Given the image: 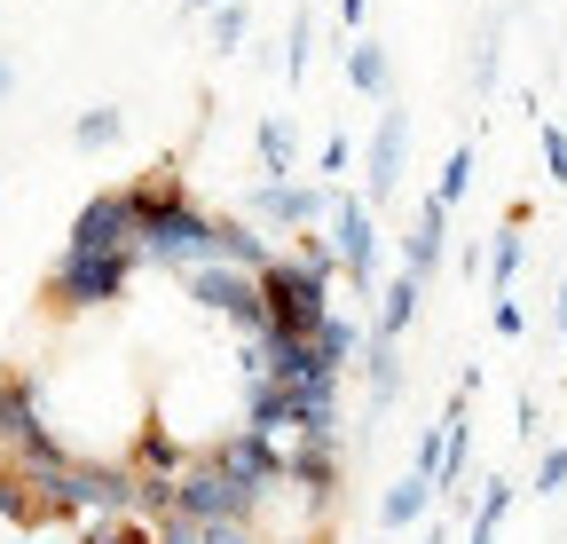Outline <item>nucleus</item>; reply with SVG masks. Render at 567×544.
Instances as JSON below:
<instances>
[{
	"label": "nucleus",
	"mask_w": 567,
	"mask_h": 544,
	"mask_svg": "<svg viewBox=\"0 0 567 544\" xmlns=\"http://www.w3.org/2000/svg\"><path fill=\"white\" fill-rule=\"evenodd\" d=\"M513 482H505V473H488V482H481V497H473V513H465V544H496V536H505V513H513Z\"/></svg>",
	"instance_id": "5701e85b"
},
{
	"label": "nucleus",
	"mask_w": 567,
	"mask_h": 544,
	"mask_svg": "<svg viewBox=\"0 0 567 544\" xmlns=\"http://www.w3.org/2000/svg\"><path fill=\"white\" fill-rule=\"evenodd\" d=\"M252 151H260V182H292L300 174V143H292V119L284 111H268L252 126Z\"/></svg>",
	"instance_id": "4be33fe9"
},
{
	"label": "nucleus",
	"mask_w": 567,
	"mask_h": 544,
	"mask_svg": "<svg viewBox=\"0 0 567 544\" xmlns=\"http://www.w3.org/2000/svg\"><path fill=\"white\" fill-rule=\"evenodd\" d=\"M528 490H536V497H559V490H567V442H544V450H536V482H528Z\"/></svg>",
	"instance_id": "c756f323"
},
{
	"label": "nucleus",
	"mask_w": 567,
	"mask_h": 544,
	"mask_svg": "<svg viewBox=\"0 0 567 544\" xmlns=\"http://www.w3.org/2000/svg\"><path fill=\"white\" fill-rule=\"evenodd\" d=\"M205 32H213V55H237V48L252 40V9H245V0H229L221 17H205Z\"/></svg>",
	"instance_id": "cd10ccee"
},
{
	"label": "nucleus",
	"mask_w": 567,
	"mask_h": 544,
	"mask_svg": "<svg viewBox=\"0 0 567 544\" xmlns=\"http://www.w3.org/2000/svg\"><path fill=\"white\" fill-rule=\"evenodd\" d=\"M520 268H528V222H496V237H488V292L496 300H513V285H520Z\"/></svg>",
	"instance_id": "412c9836"
},
{
	"label": "nucleus",
	"mask_w": 567,
	"mask_h": 544,
	"mask_svg": "<svg viewBox=\"0 0 567 544\" xmlns=\"http://www.w3.org/2000/svg\"><path fill=\"white\" fill-rule=\"evenodd\" d=\"M536 143H544V174H551V182H567V126H559V119H544V126H536Z\"/></svg>",
	"instance_id": "2f4dec72"
},
{
	"label": "nucleus",
	"mask_w": 567,
	"mask_h": 544,
	"mask_svg": "<svg viewBox=\"0 0 567 544\" xmlns=\"http://www.w3.org/2000/svg\"><path fill=\"white\" fill-rule=\"evenodd\" d=\"M260 513H268V497H252L237 473L221 465V458H189V473L174 482V521H197V528H221V521H245V528H260Z\"/></svg>",
	"instance_id": "20e7f679"
},
{
	"label": "nucleus",
	"mask_w": 567,
	"mask_h": 544,
	"mask_svg": "<svg viewBox=\"0 0 567 544\" xmlns=\"http://www.w3.org/2000/svg\"><path fill=\"white\" fill-rule=\"evenodd\" d=\"M417 308H425V285L410 277V268H394V277L379 285V308H371V331H379V339H402V331L417 324Z\"/></svg>",
	"instance_id": "aec40b11"
},
{
	"label": "nucleus",
	"mask_w": 567,
	"mask_h": 544,
	"mask_svg": "<svg viewBox=\"0 0 567 544\" xmlns=\"http://www.w3.org/2000/svg\"><path fill=\"white\" fill-rule=\"evenodd\" d=\"M379 544H386V536H379Z\"/></svg>",
	"instance_id": "a18cd8bd"
},
{
	"label": "nucleus",
	"mask_w": 567,
	"mask_h": 544,
	"mask_svg": "<svg viewBox=\"0 0 567 544\" xmlns=\"http://www.w3.org/2000/svg\"><path fill=\"white\" fill-rule=\"evenodd\" d=\"M331 197H339V182H252L237 214L260 222L268 237H300V229L331 222Z\"/></svg>",
	"instance_id": "0eeeda50"
},
{
	"label": "nucleus",
	"mask_w": 567,
	"mask_h": 544,
	"mask_svg": "<svg viewBox=\"0 0 567 544\" xmlns=\"http://www.w3.org/2000/svg\"><path fill=\"white\" fill-rule=\"evenodd\" d=\"M425 544H450V513H442V521H425Z\"/></svg>",
	"instance_id": "a19ab883"
},
{
	"label": "nucleus",
	"mask_w": 567,
	"mask_h": 544,
	"mask_svg": "<svg viewBox=\"0 0 567 544\" xmlns=\"http://www.w3.org/2000/svg\"><path fill=\"white\" fill-rule=\"evenodd\" d=\"M268 544H331V528H292V536H268Z\"/></svg>",
	"instance_id": "58836bf2"
},
{
	"label": "nucleus",
	"mask_w": 567,
	"mask_h": 544,
	"mask_svg": "<svg viewBox=\"0 0 567 544\" xmlns=\"http://www.w3.org/2000/svg\"><path fill=\"white\" fill-rule=\"evenodd\" d=\"M323 237H331V253H339V277H347V292L363 300V316L379 308V253H386V237H379V206L363 189H339L331 197V222H323Z\"/></svg>",
	"instance_id": "7ed1b4c3"
},
{
	"label": "nucleus",
	"mask_w": 567,
	"mask_h": 544,
	"mask_svg": "<svg viewBox=\"0 0 567 544\" xmlns=\"http://www.w3.org/2000/svg\"><path fill=\"white\" fill-rule=\"evenodd\" d=\"M292 260L308 268V277H323V285H347V277H339V253H331L323 229H300V237H292Z\"/></svg>",
	"instance_id": "a878e982"
},
{
	"label": "nucleus",
	"mask_w": 567,
	"mask_h": 544,
	"mask_svg": "<svg viewBox=\"0 0 567 544\" xmlns=\"http://www.w3.org/2000/svg\"><path fill=\"white\" fill-rule=\"evenodd\" d=\"M0 544H24V536H0Z\"/></svg>",
	"instance_id": "c03bdc74"
},
{
	"label": "nucleus",
	"mask_w": 567,
	"mask_h": 544,
	"mask_svg": "<svg viewBox=\"0 0 567 544\" xmlns=\"http://www.w3.org/2000/svg\"><path fill=\"white\" fill-rule=\"evenodd\" d=\"M189 458H197V442H182L166 419H142V427H134V450H126L134 473H166V482H182Z\"/></svg>",
	"instance_id": "f3484780"
},
{
	"label": "nucleus",
	"mask_w": 567,
	"mask_h": 544,
	"mask_svg": "<svg viewBox=\"0 0 567 544\" xmlns=\"http://www.w3.org/2000/svg\"><path fill=\"white\" fill-rule=\"evenodd\" d=\"M363 331H371V324H354L347 308H331V316H323V331H316V363L347 379V363L363 356Z\"/></svg>",
	"instance_id": "b1692460"
},
{
	"label": "nucleus",
	"mask_w": 567,
	"mask_h": 544,
	"mask_svg": "<svg viewBox=\"0 0 567 544\" xmlns=\"http://www.w3.org/2000/svg\"><path fill=\"white\" fill-rule=\"evenodd\" d=\"M276 260V237L245 214H213V268H245V277H260V268Z\"/></svg>",
	"instance_id": "dca6fc26"
},
{
	"label": "nucleus",
	"mask_w": 567,
	"mask_h": 544,
	"mask_svg": "<svg viewBox=\"0 0 567 544\" xmlns=\"http://www.w3.org/2000/svg\"><path fill=\"white\" fill-rule=\"evenodd\" d=\"M63 253H134V206H126V182L95 189L63 229Z\"/></svg>",
	"instance_id": "f8f14e48"
},
{
	"label": "nucleus",
	"mask_w": 567,
	"mask_h": 544,
	"mask_svg": "<svg viewBox=\"0 0 567 544\" xmlns=\"http://www.w3.org/2000/svg\"><path fill=\"white\" fill-rule=\"evenodd\" d=\"M205 458H221L252 497H268V505L284 497V442H276V434H260V427L237 419V427H221V434L205 442Z\"/></svg>",
	"instance_id": "9d476101"
},
{
	"label": "nucleus",
	"mask_w": 567,
	"mask_h": 544,
	"mask_svg": "<svg viewBox=\"0 0 567 544\" xmlns=\"http://www.w3.org/2000/svg\"><path fill=\"white\" fill-rule=\"evenodd\" d=\"M402 339H379V331H363V387H371V402H363V450H371V427L402 402Z\"/></svg>",
	"instance_id": "2eb2a0df"
},
{
	"label": "nucleus",
	"mask_w": 567,
	"mask_h": 544,
	"mask_svg": "<svg viewBox=\"0 0 567 544\" xmlns=\"http://www.w3.org/2000/svg\"><path fill=\"white\" fill-rule=\"evenodd\" d=\"M347 158H354V143H347V134H323V151H316V174H347Z\"/></svg>",
	"instance_id": "72a5a7b5"
},
{
	"label": "nucleus",
	"mask_w": 567,
	"mask_h": 544,
	"mask_svg": "<svg viewBox=\"0 0 567 544\" xmlns=\"http://www.w3.org/2000/svg\"><path fill=\"white\" fill-rule=\"evenodd\" d=\"M142 253H55V268L40 277V300L48 316H87V308H111L126 300Z\"/></svg>",
	"instance_id": "f03ea898"
},
{
	"label": "nucleus",
	"mask_w": 567,
	"mask_h": 544,
	"mask_svg": "<svg viewBox=\"0 0 567 544\" xmlns=\"http://www.w3.org/2000/svg\"><path fill=\"white\" fill-rule=\"evenodd\" d=\"M488 324L505 331V339H520V331H528V308H520V300H496V308H488Z\"/></svg>",
	"instance_id": "f704fd0d"
},
{
	"label": "nucleus",
	"mask_w": 567,
	"mask_h": 544,
	"mask_svg": "<svg viewBox=\"0 0 567 544\" xmlns=\"http://www.w3.org/2000/svg\"><path fill=\"white\" fill-rule=\"evenodd\" d=\"M347 88L363 103H394V63H386V40L379 32H354L347 40Z\"/></svg>",
	"instance_id": "a211bd4d"
},
{
	"label": "nucleus",
	"mask_w": 567,
	"mask_h": 544,
	"mask_svg": "<svg viewBox=\"0 0 567 544\" xmlns=\"http://www.w3.org/2000/svg\"><path fill=\"white\" fill-rule=\"evenodd\" d=\"M442 505V490L425 482V473H402V482H386V497H379V536H402V528H417L425 513Z\"/></svg>",
	"instance_id": "6ab92c4d"
},
{
	"label": "nucleus",
	"mask_w": 567,
	"mask_h": 544,
	"mask_svg": "<svg viewBox=\"0 0 567 544\" xmlns=\"http://www.w3.org/2000/svg\"><path fill=\"white\" fill-rule=\"evenodd\" d=\"M559 339H567V285H559Z\"/></svg>",
	"instance_id": "37998d69"
},
{
	"label": "nucleus",
	"mask_w": 567,
	"mask_h": 544,
	"mask_svg": "<svg viewBox=\"0 0 567 544\" xmlns=\"http://www.w3.org/2000/svg\"><path fill=\"white\" fill-rule=\"evenodd\" d=\"M182 9H189V17H221V9H229V0H182Z\"/></svg>",
	"instance_id": "ea45409f"
},
{
	"label": "nucleus",
	"mask_w": 567,
	"mask_h": 544,
	"mask_svg": "<svg viewBox=\"0 0 567 544\" xmlns=\"http://www.w3.org/2000/svg\"><path fill=\"white\" fill-rule=\"evenodd\" d=\"M9 88H17V63H9V55H0V103H9Z\"/></svg>",
	"instance_id": "79ce46f5"
},
{
	"label": "nucleus",
	"mask_w": 567,
	"mask_h": 544,
	"mask_svg": "<svg viewBox=\"0 0 567 544\" xmlns=\"http://www.w3.org/2000/svg\"><path fill=\"white\" fill-rule=\"evenodd\" d=\"M473 88L496 95V24H481V48H473Z\"/></svg>",
	"instance_id": "473e14b6"
},
{
	"label": "nucleus",
	"mask_w": 567,
	"mask_h": 544,
	"mask_svg": "<svg viewBox=\"0 0 567 544\" xmlns=\"http://www.w3.org/2000/svg\"><path fill=\"white\" fill-rule=\"evenodd\" d=\"M0 450L17 473H63L80 450H63V434L40 419V379L32 371H0Z\"/></svg>",
	"instance_id": "f257e3e1"
},
{
	"label": "nucleus",
	"mask_w": 567,
	"mask_h": 544,
	"mask_svg": "<svg viewBox=\"0 0 567 544\" xmlns=\"http://www.w3.org/2000/svg\"><path fill=\"white\" fill-rule=\"evenodd\" d=\"M339 371H308L300 387H292V434L284 442H347V427H339Z\"/></svg>",
	"instance_id": "4468645a"
},
{
	"label": "nucleus",
	"mask_w": 567,
	"mask_h": 544,
	"mask_svg": "<svg viewBox=\"0 0 567 544\" xmlns=\"http://www.w3.org/2000/svg\"><path fill=\"white\" fill-rule=\"evenodd\" d=\"M402 174H410V111L402 103H379V126H371V143H363V197L386 206V197L402 189Z\"/></svg>",
	"instance_id": "9b49d317"
},
{
	"label": "nucleus",
	"mask_w": 567,
	"mask_h": 544,
	"mask_svg": "<svg viewBox=\"0 0 567 544\" xmlns=\"http://www.w3.org/2000/svg\"><path fill=\"white\" fill-rule=\"evenodd\" d=\"M118 134H126V111H118V103H87L80 119H71V151H87V158H95V151L118 143Z\"/></svg>",
	"instance_id": "393cba45"
},
{
	"label": "nucleus",
	"mask_w": 567,
	"mask_h": 544,
	"mask_svg": "<svg viewBox=\"0 0 567 544\" xmlns=\"http://www.w3.org/2000/svg\"><path fill=\"white\" fill-rule=\"evenodd\" d=\"M410 473H425V482L442 490V419H434V427H417V442H410Z\"/></svg>",
	"instance_id": "7c9ffc66"
},
{
	"label": "nucleus",
	"mask_w": 567,
	"mask_h": 544,
	"mask_svg": "<svg viewBox=\"0 0 567 544\" xmlns=\"http://www.w3.org/2000/svg\"><path fill=\"white\" fill-rule=\"evenodd\" d=\"M158 544H213L197 521H158Z\"/></svg>",
	"instance_id": "c9c22d12"
},
{
	"label": "nucleus",
	"mask_w": 567,
	"mask_h": 544,
	"mask_svg": "<svg viewBox=\"0 0 567 544\" xmlns=\"http://www.w3.org/2000/svg\"><path fill=\"white\" fill-rule=\"evenodd\" d=\"M284 490H300L308 528H331L347 490V442H284Z\"/></svg>",
	"instance_id": "6e6552de"
},
{
	"label": "nucleus",
	"mask_w": 567,
	"mask_h": 544,
	"mask_svg": "<svg viewBox=\"0 0 567 544\" xmlns=\"http://www.w3.org/2000/svg\"><path fill=\"white\" fill-rule=\"evenodd\" d=\"M394 245H402V268H410L417 285H434V277H442V260H450V206H442L434 189L417 197V214H410V229H402Z\"/></svg>",
	"instance_id": "ddd939ff"
},
{
	"label": "nucleus",
	"mask_w": 567,
	"mask_h": 544,
	"mask_svg": "<svg viewBox=\"0 0 567 544\" xmlns=\"http://www.w3.org/2000/svg\"><path fill=\"white\" fill-rule=\"evenodd\" d=\"M205 316H221L237 339H260L268 331V300H260V277H245V268H189V277H174Z\"/></svg>",
	"instance_id": "1a4fd4ad"
},
{
	"label": "nucleus",
	"mask_w": 567,
	"mask_h": 544,
	"mask_svg": "<svg viewBox=\"0 0 567 544\" xmlns=\"http://www.w3.org/2000/svg\"><path fill=\"white\" fill-rule=\"evenodd\" d=\"M205 536H213V544H268V536L245 528V521H221V528H205Z\"/></svg>",
	"instance_id": "e433bc0d"
},
{
	"label": "nucleus",
	"mask_w": 567,
	"mask_h": 544,
	"mask_svg": "<svg viewBox=\"0 0 567 544\" xmlns=\"http://www.w3.org/2000/svg\"><path fill=\"white\" fill-rule=\"evenodd\" d=\"M363 17H371V0H339V24L347 32H363Z\"/></svg>",
	"instance_id": "4c0bfd02"
},
{
	"label": "nucleus",
	"mask_w": 567,
	"mask_h": 544,
	"mask_svg": "<svg viewBox=\"0 0 567 544\" xmlns=\"http://www.w3.org/2000/svg\"><path fill=\"white\" fill-rule=\"evenodd\" d=\"M308 63H316V17L300 9V17H292V32H284V72L308 80Z\"/></svg>",
	"instance_id": "c85d7f7f"
},
{
	"label": "nucleus",
	"mask_w": 567,
	"mask_h": 544,
	"mask_svg": "<svg viewBox=\"0 0 567 544\" xmlns=\"http://www.w3.org/2000/svg\"><path fill=\"white\" fill-rule=\"evenodd\" d=\"M260 300H268V331H284V339H316L323 316H331V285L308 277L292 253H276L260 268Z\"/></svg>",
	"instance_id": "39448f33"
},
{
	"label": "nucleus",
	"mask_w": 567,
	"mask_h": 544,
	"mask_svg": "<svg viewBox=\"0 0 567 544\" xmlns=\"http://www.w3.org/2000/svg\"><path fill=\"white\" fill-rule=\"evenodd\" d=\"M465 189H473V143H457V151L442 158V174H434V197H442L450 214L465 206Z\"/></svg>",
	"instance_id": "bb28decb"
},
{
	"label": "nucleus",
	"mask_w": 567,
	"mask_h": 544,
	"mask_svg": "<svg viewBox=\"0 0 567 544\" xmlns=\"http://www.w3.org/2000/svg\"><path fill=\"white\" fill-rule=\"evenodd\" d=\"M151 268H166V277H189V268H213V214L197 206V197H182V206H166L158 222H142V245H134Z\"/></svg>",
	"instance_id": "423d86ee"
}]
</instances>
